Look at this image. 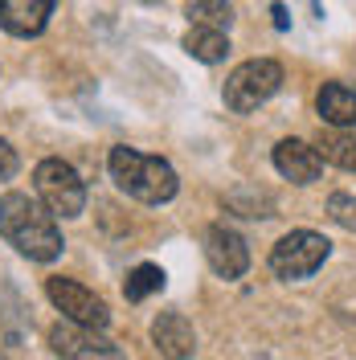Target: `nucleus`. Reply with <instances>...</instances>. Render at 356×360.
I'll use <instances>...</instances> for the list:
<instances>
[{
    "mask_svg": "<svg viewBox=\"0 0 356 360\" xmlns=\"http://www.w3.org/2000/svg\"><path fill=\"white\" fill-rule=\"evenodd\" d=\"M184 53L197 58V62H205V66H217V62H225V53H229V37H225L222 29L193 25V29L184 33Z\"/></svg>",
    "mask_w": 356,
    "mask_h": 360,
    "instance_id": "ddd939ff",
    "label": "nucleus"
},
{
    "mask_svg": "<svg viewBox=\"0 0 356 360\" xmlns=\"http://www.w3.org/2000/svg\"><path fill=\"white\" fill-rule=\"evenodd\" d=\"M152 344L160 348V356L184 360V356H193V348H197V332H193V323L180 311H164L152 323Z\"/></svg>",
    "mask_w": 356,
    "mask_h": 360,
    "instance_id": "9b49d317",
    "label": "nucleus"
},
{
    "mask_svg": "<svg viewBox=\"0 0 356 360\" xmlns=\"http://www.w3.org/2000/svg\"><path fill=\"white\" fill-rule=\"evenodd\" d=\"M0 360H4V356H0Z\"/></svg>",
    "mask_w": 356,
    "mask_h": 360,
    "instance_id": "aec40b11",
    "label": "nucleus"
},
{
    "mask_svg": "<svg viewBox=\"0 0 356 360\" xmlns=\"http://www.w3.org/2000/svg\"><path fill=\"white\" fill-rule=\"evenodd\" d=\"M283 86V66L274 58H250L225 78V107L238 115L258 111L262 103H270Z\"/></svg>",
    "mask_w": 356,
    "mask_h": 360,
    "instance_id": "7ed1b4c3",
    "label": "nucleus"
},
{
    "mask_svg": "<svg viewBox=\"0 0 356 360\" xmlns=\"http://www.w3.org/2000/svg\"><path fill=\"white\" fill-rule=\"evenodd\" d=\"M328 213H332L336 225H344L348 233H356V197H348V193H332V197H328Z\"/></svg>",
    "mask_w": 356,
    "mask_h": 360,
    "instance_id": "f3484780",
    "label": "nucleus"
},
{
    "mask_svg": "<svg viewBox=\"0 0 356 360\" xmlns=\"http://www.w3.org/2000/svg\"><path fill=\"white\" fill-rule=\"evenodd\" d=\"M33 188L53 217H78L87 209V184L66 160H42L33 172Z\"/></svg>",
    "mask_w": 356,
    "mask_h": 360,
    "instance_id": "39448f33",
    "label": "nucleus"
},
{
    "mask_svg": "<svg viewBox=\"0 0 356 360\" xmlns=\"http://www.w3.org/2000/svg\"><path fill=\"white\" fill-rule=\"evenodd\" d=\"M274 168H279L291 184H312V180H319L324 160H319V152H315L312 143H303V139H283V143H274Z\"/></svg>",
    "mask_w": 356,
    "mask_h": 360,
    "instance_id": "9d476101",
    "label": "nucleus"
},
{
    "mask_svg": "<svg viewBox=\"0 0 356 360\" xmlns=\"http://www.w3.org/2000/svg\"><path fill=\"white\" fill-rule=\"evenodd\" d=\"M205 258H209V266L217 270L222 278H242L246 270H250V246H246L242 233L229 229V225H209V233H205Z\"/></svg>",
    "mask_w": 356,
    "mask_h": 360,
    "instance_id": "6e6552de",
    "label": "nucleus"
},
{
    "mask_svg": "<svg viewBox=\"0 0 356 360\" xmlns=\"http://www.w3.org/2000/svg\"><path fill=\"white\" fill-rule=\"evenodd\" d=\"M0 238L33 262H53L62 254L58 217L42 201H33L29 193H4L0 197Z\"/></svg>",
    "mask_w": 356,
    "mask_h": 360,
    "instance_id": "f257e3e1",
    "label": "nucleus"
},
{
    "mask_svg": "<svg viewBox=\"0 0 356 360\" xmlns=\"http://www.w3.org/2000/svg\"><path fill=\"white\" fill-rule=\"evenodd\" d=\"M17 168H21L17 148H13L8 139H0V180H13V176H17Z\"/></svg>",
    "mask_w": 356,
    "mask_h": 360,
    "instance_id": "a211bd4d",
    "label": "nucleus"
},
{
    "mask_svg": "<svg viewBox=\"0 0 356 360\" xmlns=\"http://www.w3.org/2000/svg\"><path fill=\"white\" fill-rule=\"evenodd\" d=\"M58 0H0V29L13 37H37L49 17H53Z\"/></svg>",
    "mask_w": 356,
    "mask_h": 360,
    "instance_id": "1a4fd4ad",
    "label": "nucleus"
},
{
    "mask_svg": "<svg viewBox=\"0 0 356 360\" xmlns=\"http://www.w3.org/2000/svg\"><path fill=\"white\" fill-rule=\"evenodd\" d=\"M328 254H332V242L324 233H315V229H291L287 238H279L274 250H270V270H274V278L295 283V278L315 274L328 262Z\"/></svg>",
    "mask_w": 356,
    "mask_h": 360,
    "instance_id": "20e7f679",
    "label": "nucleus"
},
{
    "mask_svg": "<svg viewBox=\"0 0 356 360\" xmlns=\"http://www.w3.org/2000/svg\"><path fill=\"white\" fill-rule=\"evenodd\" d=\"M156 291H164V270L152 266V262H139L127 274V283H123V295L132 303H139V299H148V295H156Z\"/></svg>",
    "mask_w": 356,
    "mask_h": 360,
    "instance_id": "2eb2a0df",
    "label": "nucleus"
},
{
    "mask_svg": "<svg viewBox=\"0 0 356 360\" xmlns=\"http://www.w3.org/2000/svg\"><path fill=\"white\" fill-rule=\"evenodd\" d=\"M45 295H49V303L66 315L70 323H78V328L103 332V328L111 323L107 303H103L94 291H87L82 283H74V278H62V274H58V278H45Z\"/></svg>",
    "mask_w": 356,
    "mask_h": 360,
    "instance_id": "423d86ee",
    "label": "nucleus"
},
{
    "mask_svg": "<svg viewBox=\"0 0 356 360\" xmlns=\"http://www.w3.org/2000/svg\"><path fill=\"white\" fill-rule=\"evenodd\" d=\"M315 111L324 115V123L348 131V127H356V90L344 86V82L319 86V94H315Z\"/></svg>",
    "mask_w": 356,
    "mask_h": 360,
    "instance_id": "f8f14e48",
    "label": "nucleus"
},
{
    "mask_svg": "<svg viewBox=\"0 0 356 360\" xmlns=\"http://www.w3.org/2000/svg\"><path fill=\"white\" fill-rule=\"evenodd\" d=\"M193 25H205V29H229L234 21V8H229V0H193L189 4V13H184Z\"/></svg>",
    "mask_w": 356,
    "mask_h": 360,
    "instance_id": "dca6fc26",
    "label": "nucleus"
},
{
    "mask_svg": "<svg viewBox=\"0 0 356 360\" xmlns=\"http://www.w3.org/2000/svg\"><path fill=\"white\" fill-rule=\"evenodd\" d=\"M49 344H53L58 356H66V360H123V352H119L103 332L78 328V323H58V328H49Z\"/></svg>",
    "mask_w": 356,
    "mask_h": 360,
    "instance_id": "0eeeda50",
    "label": "nucleus"
},
{
    "mask_svg": "<svg viewBox=\"0 0 356 360\" xmlns=\"http://www.w3.org/2000/svg\"><path fill=\"white\" fill-rule=\"evenodd\" d=\"M107 168H111V180L135 197V201L144 205H164L177 197L180 180L172 172V164L160 156H144V152H135V148H111V156H107Z\"/></svg>",
    "mask_w": 356,
    "mask_h": 360,
    "instance_id": "f03ea898",
    "label": "nucleus"
},
{
    "mask_svg": "<svg viewBox=\"0 0 356 360\" xmlns=\"http://www.w3.org/2000/svg\"><path fill=\"white\" fill-rule=\"evenodd\" d=\"M315 152H319V160H328V164H336V168H344V172H356V135L348 131H324L319 135V143H315Z\"/></svg>",
    "mask_w": 356,
    "mask_h": 360,
    "instance_id": "4468645a",
    "label": "nucleus"
},
{
    "mask_svg": "<svg viewBox=\"0 0 356 360\" xmlns=\"http://www.w3.org/2000/svg\"><path fill=\"white\" fill-rule=\"evenodd\" d=\"M274 25H279V29H287V13H283V4H274Z\"/></svg>",
    "mask_w": 356,
    "mask_h": 360,
    "instance_id": "6ab92c4d",
    "label": "nucleus"
}]
</instances>
